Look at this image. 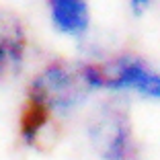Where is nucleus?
Segmentation results:
<instances>
[{
	"label": "nucleus",
	"mask_w": 160,
	"mask_h": 160,
	"mask_svg": "<svg viewBox=\"0 0 160 160\" xmlns=\"http://www.w3.org/2000/svg\"><path fill=\"white\" fill-rule=\"evenodd\" d=\"M152 2H154V0H129V6H132L133 14H142L152 6Z\"/></svg>",
	"instance_id": "6"
},
{
	"label": "nucleus",
	"mask_w": 160,
	"mask_h": 160,
	"mask_svg": "<svg viewBox=\"0 0 160 160\" xmlns=\"http://www.w3.org/2000/svg\"><path fill=\"white\" fill-rule=\"evenodd\" d=\"M76 68L88 90H133L146 99L160 101V72L136 53L84 62Z\"/></svg>",
	"instance_id": "1"
},
{
	"label": "nucleus",
	"mask_w": 160,
	"mask_h": 160,
	"mask_svg": "<svg viewBox=\"0 0 160 160\" xmlns=\"http://www.w3.org/2000/svg\"><path fill=\"white\" fill-rule=\"evenodd\" d=\"M29 37L17 12L0 6V82L19 76L27 60Z\"/></svg>",
	"instance_id": "4"
},
{
	"label": "nucleus",
	"mask_w": 160,
	"mask_h": 160,
	"mask_svg": "<svg viewBox=\"0 0 160 160\" xmlns=\"http://www.w3.org/2000/svg\"><path fill=\"white\" fill-rule=\"evenodd\" d=\"M90 90L82 82L78 68L64 60H53L31 78L25 101L39 105L52 115H66L76 109Z\"/></svg>",
	"instance_id": "2"
},
{
	"label": "nucleus",
	"mask_w": 160,
	"mask_h": 160,
	"mask_svg": "<svg viewBox=\"0 0 160 160\" xmlns=\"http://www.w3.org/2000/svg\"><path fill=\"white\" fill-rule=\"evenodd\" d=\"M52 27L64 37L82 39L90 27V8L86 0H47Z\"/></svg>",
	"instance_id": "5"
},
{
	"label": "nucleus",
	"mask_w": 160,
	"mask_h": 160,
	"mask_svg": "<svg viewBox=\"0 0 160 160\" xmlns=\"http://www.w3.org/2000/svg\"><path fill=\"white\" fill-rule=\"evenodd\" d=\"M88 140L103 160L136 158V142L127 113L115 103L105 105L94 115L88 125Z\"/></svg>",
	"instance_id": "3"
}]
</instances>
